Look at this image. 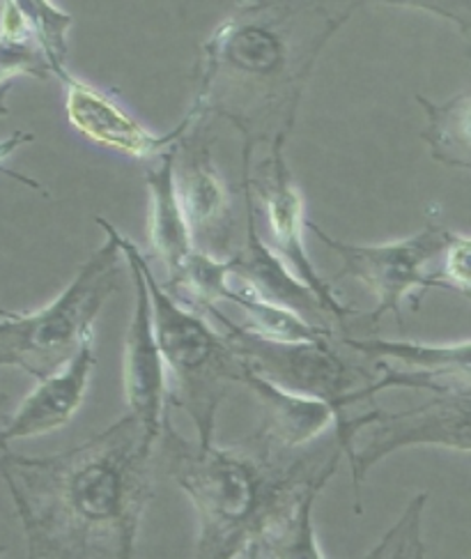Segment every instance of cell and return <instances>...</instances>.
Here are the masks:
<instances>
[{"mask_svg": "<svg viewBox=\"0 0 471 559\" xmlns=\"http://www.w3.org/2000/svg\"><path fill=\"white\" fill-rule=\"evenodd\" d=\"M157 444L124 415L62 454L0 459L28 559H134Z\"/></svg>", "mask_w": 471, "mask_h": 559, "instance_id": "cell-1", "label": "cell"}, {"mask_svg": "<svg viewBox=\"0 0 471 559\" xmlns=\"http://www.w3.org/2000/svg\"><path fill=\"white\" fill-rule=\"evenodd\" d=\"M168 475L198 513L196 559H232L315 477L338 467L340 449L327 459H286L253 436L246 444H198L180 436L170 419L161 426Z\"/></svg>", "mask_w": 471, "mask_h": 559, "instance_id": "cell-2", "label": "cell"}, {"mask_svg": "<svg viewBox=\"0 0 471 559\" xmlns=\"http://www.w3.org/2000/svg\"><path fill=\"white\" fill-rule=\"evenodd\" d=\"M294 10L253 3L234 12L203 47L201 85L194 109L184 118L191 129L205 116L228 118L253 134V120L276 104L302 99L313 64L290 68V28Z\"/></svg>", "mask_w": 471, "mask_h": 559, "instance_id": "cell-3", "label": "cell"}, {"mask_svg": "<svg viewBox=\"0 0 471 559\" xmlns=\"http://www.w3.org/2000/svg\"><path fill=\"white\" fill-rule=\"evenodd\" d=\"M143 276L153 307L157 346L166 367L168 399L194 419L198 444H212L219 403L228 384L242 382L246 364L209 318L182 305L159 286L145 258Z\"/></svg>", "mask_w": 471, "mask_h": 559, "instance_id": "cell-4", "label": "cell"}, {"mask_svg": "<svg viewBox=\"0 0 471 559\" xmlns=\"http://www.w3.org/2000/svg\"><path fill=\"white\" fill-rule=\"evenodd\" d=\"M106 230V245L90 255L74 282L53 302L35 313L0 320V367H19L41 380L56 373L95 332V318L120 276V247L116 226L97 219Z\"/></svg>", "mask_w": 471, "mask_h": 559, "instance_id": "cell-5", "label": "cell"}, {"mask_svg": "<svg viewBox=\"0 0 471 559\" xmlns=\"http://www.w3.org/2000/svg\"><path fill=\"white\" fill-rule=\"evenodd\" d=\"M306 226L319 242L340 255L342 272L338 276H354L375 293L377 309L371 313V320L377 322L384 313H394L400 325L404 297H412L416 307L419 293L433 288V274H427V265L444 255L454 233L442 228L437 214H431V222L419 235L387 245H348L334 240L313 222H306Z\"/></svg>", "mask_w": 471, "mask_h": 559, "instance_id": "cell-6", "label": "cell"}, {"mask_svg": "<svg viewBox=\"0 0 471 559\" xmlns=\"http://www.w3.org/2000/svg\"><path fill=\"white\" fill-rule=\"evenodd\" d=\"M294 114L297 109H290L286 114V122L274 136L271 153L263 164L261 178L249 176V185H253L255 191H258V197L263 199L267 230L271 235V251L281 258L286 267L317 297V302L323 305L331 320L346 322L348 316H357L359 311L340 302L334 288L319 276L306 253L304 199L302 191H299V187L292 180L290 166L286 159V143L292 132Z\"/></svg>", "mask_w": 471, "mask_h": 559, "instance_id": "cell-7", "label": "cell"}, {"mask_svg": "<svg viewBox=\"0 0 471 559\" xmlns=\"http://www.w3.org/2000/svg\"><path fill=\"white\" fill-rule=\"evenodd\" d=\"M361 428H369V440L354 444L348 454L352 467L354 509L361 513V481L366 472L394 454L396 449L414 444H437L469 451V392L446 394L404 413H363Z\"/></svg>", "mask_w": 471, "mask_h": 559, "instance_id": "cell-8", "label": "cell"}, {"mask_svg": "<svg viewBox=\"0 0 471 559\" xmlns=\"http://www.w3.org/2000/svg\"><path fill=\"white\" fill-rule=\"evenodd\" d=\"M116 240L120 253L130 265L134 278V313L130 330L124 338V359H122V384L130 415L145 428L149 438L159 440L161 426L166 421L164 403L168 399L166 367L157 346L153 307H149V293L143 276V253L141 249L126 240L120 230H116Z\"/></svg>", "mask_w": 471, "mask_h": 559, "instance_id": "cell-9", "label": "cell"}, {"mask_svg": "<svg viewBox=\"0 0 471 559\" xmlns=\"http://www.w3.org/2000/svg\"><path fill=\"white\" fill-rule=\"evenodd\" d=\"M56 79L65 85V111L78 134L111 147L134 159H149L164 155L168 147H176L178 141L186 136L191 124L186 120L180 122L178 129L168 134H155L126 114L118 102H113L104 91L95 88L93 83L74 76L68 68L60 70Z\"/></svg>", "mask_w": 471, "mask_h": 559, "instance_id": "cell-10", "label": "cell"}, {"mask_svg": "<svg viewBox=\"0 0 471 559\" xmlns=\"http://www.w3.org/2000/svg\"><path fill=\"white\" fill-rule=\"evenodd\" d=\"M95 364V332H90L68 364H62L56 373L37 380L35 390L0 431V449L5 451L14 440L39 438L68 426L88 392Z\"/></svg>", "mask_w": 471, "mask_h": 559, "instance_id": "cell-11", "label": "cell"}, {"mask_svg": "<svg viewBox=\"0 0 471 559\" xmlns=\"http://www.w3.org/2000/svg\"><path fill=\"white\" fill-rule=\"evenodd\" d=\"M184 155L182 170L180 174L176 170V182L180 207L191 238H194V247L214 261H226L230 258L234 224L226 185L212 162L207 145L189 147L184 143Z\"/></svg>", "mask_w": 471, "mask_h": 559, "instance_id": "cell-12", "label": "cell"}, {"mask_svg": "<svg viewBox=\"0 0 471 559\" xmlns=\"http://www.w3.org/2000/svg\"><path fill=\"white\" fill-rule=\"evenodd\" d=\"M149 191V242L161 265L166 267V288L173 286L191 258L196 255L194 238L186 226L178 199L176 182V147L157 157V164L145 170Z\"/></svg>", "mask_w": 471, "mask_h": 559, "instance_id": "cell-13", "label": "cell"}, {"mask_svg": "<svg viewBox=\"0 0 471 559\" xmlns=\"http://www.w3.org/2000/svg\"><path fill=\"white\" fill-rule=\"evenodd\" d=\"M242 382L263 405V426L255 433L278 451H292L325 433L336 417L323 401L294 394L246 369Z\"/></svg>", "mask_w": 471, "mask_h": 559, "instance_id": "cell-14", "label": "cell"}, {"mask_svg": "<svg viewBox=\"0 0 471 559\" xmlns=\"http://www.w3.org/2000/svg\"><path fill=\"white\" fill-rule=\"evenodd\" d=\"M336 469L338 467H331L315 477L255 536L271 559H327L315 539L313 504Z\"/></svg>", "mask_w": 471, "mask_h": 559, "instance_id": "cell-15", "label": "cell"}, {"mask_svg": "<svg viewBox=\"0 0 471 559\" xmlns=\"http://www.w3.org/2000/svg\"><path fill=\"white\" fill-rule=\"evenodd\" d=\"M427 114V129L421 134L423 141L431 143L433 159L448 166L469 168V116H471V95L462 93L446 104H433L416 95Z\"/></svg>", "mask_w": 471, "mask_h": 559, "instance_id": "cell-16", "label": "cell"}, {"mask_svg": "<svg viewBox=\"0 0 471 559\" xmlns=\"http://www.w3.org/2000/svg\"><path fill=\"white\" fill-rule=\"evenodd\" d=\"M348 346L371 359H400L412 371H469V341L458 346H419V343H391V341H369L357 343L346 341Z\"/></svg>", "mask_w": 471, "mask_h": 559, "instance_id": "cell-17", "label": "cell"}, {"mask_svg": "<svg viewBox=\"0 0 471 559\" xmlns=\"http://www.w3.org/2000/svg\"><path fill=\"white\" fill-rule=\"evenodd\" d=\"M31 19L35 37L39 41L41 51H45L51 74L56 76L60 70H65L68 58V31L72 24V16L68 12H60L53 3H21Z\"/></svg>", "mask_w": 471, "mask_h": 559, "instance_id": "cell-18", "label": "cell"}, {"mask_svg": "<svg viewBox=\"0 0 471 559\" xmlns=\"http://www.w3.org/2000/svg\"><path fill=\"white\" fill-rule=\"evenodd\" d=\"M427 496L421 492L407 504L400 521L382 536V542L369 552L366 559H425L421 542V515Z\"/></svg>", "mask_w": 471, "mask_h": 559, "instance_id": "cell-19", "label": "cell"}, {"mask_svg": "<svg viewBox=\"0 0 471 559\" xmlns=\"http://www.w3.org/2000/svg\"><path fill=\"white\" fill-rule=\"evenodd\" d=\"M469 249L471 242L462 233H451V240L444 251V265L433 276V286H446L451 290L469 295Z\"/></svg>", "mask_w": 471, "mask_h": 559, "instance_id": "cell-20", "label": "cell"}, {"mask_svg": "<svg viewBox=\"0 0 471 559\" xmlns=\"http://www.w3.org/2000/svg\"><path fill=\"white\" fill-rule=\"evenodd\" d=\"M35 141V136L33 134H28V132H16V134H12V136H8V139H3L0 141V164H3L16 147H21V145H26V143H33ZM0 174L3 176H8V178H14V180H19V182H24V185H28V187H33V189H37L39 193H45V197H49V193L41 189L35 180H28V178H21V176H16V174H12V170H8V168H3L0 166Z\"/></svg>", "mask_w": 471, "mask_h": 559, "instance_id": "cell-21", "label": "cell"}, {"mask_svg": "<svg viewBox=\"0 0 471 559\" xmlns=\"http://www.w3.org/2000/svg\"><path fill=\"white\" fill-rule=\"evenodd\" d=\"M242 559H271L265 550H263V546L258 544V539H251L244 548H242Z\"/></svg>", "mask_w": 471, "mask_h": 559, "instance_id": "cell-22", "label": "cell"}, {"mask_svg": "<svg viewBox=\"0 0 471 559\" xmlns=\"http://www.w3.org/2000/svg\"><path fill=\"white\" fill-rule=\"evenodd\" d=\"M10 88H12V85H5V88H0V116H8L10 114L8 104H5V97H8Z\"/></svg>", "mask_w": 471, "mask_h": 559, "instance_id": "cell-23", "label": "cell"}, {"mask_svg": "<svg viewBox=\"0 0 471 559\" xmlns=\"http://www.w3.org/2000/svg\"><path fill=\"white\" fill-rule=\"evenodd\" d=\"M14 313L12 311H5V309H0V320H3V318H12Z\"/></svg>", "mask_w": 471, "mask_h": 559, "instance_id": "cell-24", "label": "cell"}]
</instances>
